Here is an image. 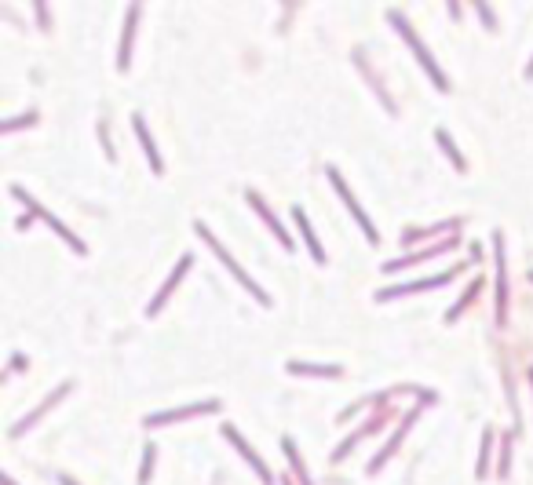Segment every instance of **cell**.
Instances as JSON below:
<instances>
[{
    "label": "cell",
    "mask_w": 533,
    "mask_h": 485,
    "mask_svg": "<svg viewBox=\"0 0 533 485\" xmlns=\"http://www.w3.org/2000/svg\"><path fill=\"white\" fill-rule=\"evenodd\" d=\"M197 234H201V237H205V241H209V245L215 248V255H220V259H223V263H226V266H231V270L238 274V281H241V285H245V288H249V292H252V296H256L260 303H266V296H263V292L256 288V281H249V274H245V270H241V266H238V263L231 259V252H226V248L220 245V241H215V237L209 234V230H205V223H197Z\"/></svg>",
    "instance_id": "1"
},
{
    "label": "cell",
    "mask_w": 533,
    "mask_h": 485,
    "mask_svg": "<svg viewBox=\"0 0 533 485\" xmlns=\"http://www.w3.org/2000/svg\"><path fill=\"white\" fill-rule=\"evenodd\" d=\"M329 179H333V186L340 190V197H344V204H347V208L354 212V219H358V223H362V230H365V237H369V241H376V230H373V223H369V215H365V212L358 208V201H354V197H351V190L344 186V179H340L336 172H329Z\"/></svg>",
    "instance_id": "2"
},
{
    "label": "cell",
    "mask_w": 533,
    "mask_h": 485,
    "mask_svg": "<svg viewBox=\"0 0 533 485\" xmlns=\"http://www.w3.org/2000/svg\"><path fill=\"white\" fill-rule=\"evenodd\" d=\"M223 434H226V438H231V442L238 445V449H241V456H245L249 464H252V471H256V475H260L263 482H271V471H266V467H263V459H260V456H256V453H252L249 445H245V438H241V434H238L234 427H223Z\"/></svg>",
    "instance_id": "3"
},
{
    "label": "cell",
    "mask_w": 533,
    "mask_h": 485,
    "mask_svg": "<svg viewBox=\"0 0 533 485\" xmlns=\"http://www.w3.org/2000/svg\"><path fill=\"white\" fill-rule=\"evenodd\" d=\"M391 19H395V26H398V30L405 33V41H409V44L416 48V55H420V62H424V66H427V73H431V81H435L438 88H446V81H442V73H438V66H435V62H431V59H427V51L420 48V41H416V37H413L409 30H405V22H402L398 15H391Z\"/></svg>",
    "instance_id": "4"
},
{
    "label": "cell",
    "mask_w": 533,
    "mask_h": 485,
    "mask_svg": "<svg viewBox=\"0 0 533 485\" xmlns=\"http://www.w3.org/2000/svg\"><path fill=\"white\" fill-rule=\"evenodd\" d=\"M205 408H215V402H205V405H190V408H180V413H157L146 419V427H157V424H172V419H183V416H194V413H205Z\"/></svg>",
    "instance_id": "5"
},
{
    "label": "cell",
    "mask_w": 533,
    "mask_h": 485,
    "mask_svg": "<svg viewBox=\"0 0 533 485\" xmlns=\"http://www.w3.org/2000/svg\"><path fill=\"white\" fill-rule=\"evenodd\" d=\"M249 201H252V204H256V212L263 215V223H266V226H271V230H274V234H278V241H282V245H285V248H293V237H289V234H285V230H282V226H278V223H274V215H271V212H266V208H263V201H260L256 194H249Z\"/></svg>",
    "instance_id": "6"
},
{
    "label": "cell",
    "mask_w": 533,
    "mask_h": 485,
    "mask_svg": "<svg viewBox=\"0 0 533 485\" xmlns=\"http://www.w3.org/2000/svg\"><path fill=\"white\" fill-rule=\"evenodd\" d=\"M186 266H190V259H183L180 266H175V274L168 277V285H164V288H161V296H157L154 303H150V310H146V314H157V310H161V303H164V299H168V292H172L175 285H180V277L186 274Z\"/></svg>",
    "instance_id": "7"
},
{
    "label": "cell",
    "mask_w": 533,
    "mask_h": 485,
    "mask_svg": "<svg viewBox=\"0 0 533 485\" xmlns=\"http://www.w3.org/2000/svg\"><path fill=\"white\" fill-rule=\"evenodd\" d=\"M293 215H296V223H300V230H303V237H307V245H311V252H314V259H325V252H322V245L314 241V234H311V223H307V215H303V208H293Z\"/></svg>",
    "instance_id": "8"
},
{
    "label": "cell",
    "mask_w": 533,
    "mask_h": 485,
    "mask_svg": "<svg viewBox=\"0 0 533 485\" xmlns=\"http://www.w3.org/2000/svg\"><path fill=\"white\" fill-rule=\"evenodd\" d=\"M132 124H135V132H139V139H143V146H146V153H150V168L161 172V157H157V150H154V143H150V135H146L143 117H132Z\"/></svg>",
    "instance_id": "9"
},
{
    "label": "cell",
    "mask_w": 533,
    "mask_h": 485,
    "mask_svg": "<svg viewBox=\"0 0 533 485\" xmlns=\"http://www.w3.org/2000/svg\"><path fill=\"white\" fill-rule=\"evenodd\" d=\"M135 15H139V8L128 11V26H124V41H121V66H128V44H132V33H135Z\"/></svg>",
    "instance_id": "10"
},
{
    "label": "cell",
    "mask_w": 533,
    "mask_h": 485,
    "mask_svg": "<svg viewBox=\"0 0 533 485\" xmlns=\"http://www.w3.org/2000/svg\"><path fill=\"white\" fill-rule=\"evenodd\" d=\"M504 310V259H501V237H497V314Z\"/></svg>",
    "instance_id": "11"
},
{
    "label": "cell",
    "mask_w": 533,
    "mask_h": 485,
    "mask_svg": "<svg viewBox=\"0 0 533 485\" xmlns=\"http://www.w3.org/2000/svg\"><path fill=\"white\" fill-rule=\"evenodd\" d=\"M438 143H442V146H446V153H449V157H453V164H456V168H464L461 153H456V150H453V143H449V139H446V132H438Z\"/></svg>",
    "instance_id": "12"
},
{
    "label": "cell",
    "mask_w": 533,
    "mask_h": 485,
    "mask_svg": "<svg viewBox=\"0 0 533 485\" xmlns=\"http://www.w3.org/2000/svg\"><path fill=\"white\" fill-rule=\"evenodd\" d=\"M59 482H62V485H77V482H73V478H66V475H62Z\"/></svg>",
    "instance_id": "13"
},
{
    "label": "cell",
    "mask_w": 533,
    "mask_h": 485,
    "mask_svg": "<svg viewBox=\"0 0 533 485\" xmlns=\"http://www.w3.org/2000/svg\"><path fill=\"white\" fill-rule=\"evenodd\" d=\"M530 73H533V66H530Z\"/></svg>",
    "instance_id": "14"
}]
</instances>
